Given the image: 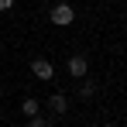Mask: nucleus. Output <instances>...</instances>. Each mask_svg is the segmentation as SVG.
Here are the masks:
<instances>
[{"instance_id":"nucleus-6","label":"nucleus","mask_w":127,"mask_h":127,"mask_svg":"<svg viewBox=\"0 0 127 127\" xmlns=\"http://www.w3.org/2000/svg\"><path fill=\"white\" fill-rule=\"evenodd\" d=\"M79 96H83V100H93V96H96V83H83L79 86Z\"/></svg>"},{"instance_id":"nucleus-8","label":"nucleus","mask_w":127,"mask_h":127,"mask_svg":"<svg viewBox=\"0 0 127 127\" xmlns=\"http://www.w3.org/2000/svg\"><path fill=\"white\" fill-rule=\"evenodd\" d=\"M14 7V0H0V10H10Z\"/></svg>"},{"instance_id":"nucleus-2","label":"nucleus","mask_w":127,"mask_h":127,"mask_svg":"<svg viewBox=\"0 0 127 127\" xmlns=\"http://www.w3.org/2000/svg\"><path fill=\"white\" fill-rule=\"evenodd\" d=\"M65 69H69V76H76V79H83L86 72H89V62H86V55H72V59L65 62Z\"/></svg>"},{"instance_id":"nucleus-1","label":"nucleus","mask_w":127,"mask_h":127,"mask_svg":"<svg viewBox=\"0 0 127 127\" xmlns=\"http://www.w3.org/2000/svg\"><path fill=\"white\" fill-rule=\"evenodd\" d=\"M72 17H76L72 3H55V7H52V24H59V28H65V24H72Z\"/></svg>"},{"instance_id":"nucleus-9","label":"nucleus","mask_w":127,"mask_h":127,"mask_svg":"<svg viewBox=\"0 0 127 127\" xmlns=\"http://www.w3.org/2000/svg\"><path fill=\"white\" fill-rule=\"evenodd\" d=\"M0 96H3V89H0Z\"/></svg>"},{"instance_id":"nucleus-4","label":"nucleus","mask_w":127,"mask_h":127,"mask_svg":"<svg viewBox=\"0 0 127 127\" xmlns=\"http://www.w3.org/2000/svg\"><path fill=\"white\" fill-rule=\"evenodd\" d=\"M48 110H52L55 117H62L65 110H69V96H65V93H52V96H48Z\"/></svg>"},{"instance_id":"nucleus-7","label":"nucleus","mask_w":127,"mask_h":127,"mask_svg":"<svg viewBox=\"0 0 127 127\" xmlns=\"http://www.w3.org/2000/svg\"><path fill=\"white\" fill-rule=\"evenodd\" d=\"M28 127H52V124H48V120H45L41 113H34V117H31V124H28Z\"/></svg>"},{"instance_id":"nucleus-3","label":"nucleus","mask_w":127,"mask_h":127,"mask_svg":"<svg viewBox=\"0 0 127 127\" xmlns=\"http://www.w3.org/2000/svg\"><path fill=\"white\" fill-rule=\"evenodd\" d=\"M31 72H34L38 79H52V76H55V65L48 62V59H34V62H31Z\"/></svg>"},{"instance_id":"nucleus-5","label":"nucleus","mask_w":127,"mask_h":127,"mask_svg":"<svg viewBox=\"0 0 127 127\" xmlns=\"http://www.w3.org/2000/svg\"><path fill=\"white\" fill-rule=\"evenodd\" d=\"M21 110H24V117H34V113H38V100H34V96H28V100L21 103Z\"/></svg>"}]
</instances>
